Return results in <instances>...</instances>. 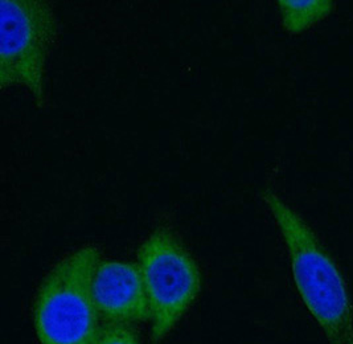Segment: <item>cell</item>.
I'll return each instance as SVG.
<instances>
[{"mask_svg":"<svg viewBox=\"0 0 353 344\" xmlns=\"http://www.w3.org/2000/svg\"><path fill=\"white\" fill-rule=\"evenodd\" d=\"M289 254L291 276L303 306L328 344H353V302L348 285L319 237L278 194H261Z\"/></svg>","mask_w":353,"mask_h":344,"instance_id":"cell-1","label":"cell"},{"mask_svg":"<svg viewBox=\"0 0 353 344\" xmlns=\"http://www.w3.org/2000/svg\"><path fill=\"white\" fill-rule=\"evenodd\" d=\"M96 245H83L56 263L33 301V328L40 344H93L103 327L92 294L101 263Z\"/></svg>","mask_w":353,"mask_h":344,"instance_id":"cell-2","label":"cell"},{"mask_svg":"<svg viewBox=\"0 0 353 344\" xmlns=\"http://www.w3.org/2000/svg\"><path fill=\"white\" fill-rule=\"evenodd\" d=\"M145 285L152 343L176 327L201 292L203 274L192 253L174 230L159 225L137 252Z\"/></svg>","mask_w":353,"mask_h":344,"instance_id":"cell-3","label":"cell"},{"mask_svg":"<svg viewBox=\"0 0 353 344\" xmlns=\"http://www.w3.org/2000/svg\"><path fill=\"white\" fill-rule=\"evenodd\" d=\"M0 27V86L26 89L37 108L46 105V70L60 23L43 0H3Z\"/></svg>","mask_w":353,"mask_h":344,"instance_id":"cell-4","label":"cell"},{"mask_svg":"<svg viewBox=\"0 0 353 344\" xmlns=\"http://www.w3.org/2000/svg\"><path fill=\"white\" fill-rule=\"evenodd\" d=\"M92 294L105 325L131 327L150 321L145 285L137 263L101 260L93 276Z\"/></svg>","mask_w":353,"mask_h":344,"instance_id":"cell-5","label":"cell"},{"mask_svg":"<svg viewBox=\"0 0 353 344\" xmlns=\"http://www.w3.org/2000/svg\"><path fill=\"white\" fill-rule=\"evenodd\" d=\"M335 7L330 0H279L278 8L283 28L289 33H303L328 17Z\"/></svg>","mask_w":353,"mask_h":344,"instance_id":"cell-6","label":"cell"},{"mask_svg":"<svg viewBox=\"0 0 353 344\" xmlns=\"http://www.w3.org/2000/svg\"><path fill=\"white\" fill-rule=\"evenodd\" d=\"M93 344H142L138 335L126 326L103 325Z\"/></svg>","mask_w":353,"mask_h":344,"instance_id":"cell-7","label":"cell"}]
</instances>
